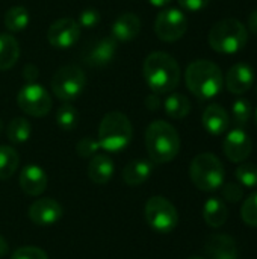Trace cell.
<instances>
[{
    "label": "cell",
    "mask_w": 257,
    "mask_h": 259,
    "mask_svg": "<svg viewBox=\"0 0 257 259\" xmlns=\"http://www.w3.org/2000/svg\"><path fill=\"white\" fill-rule=\"evenodd\" d=\"M142 74L155 94L173 91L180 82V67L177 61L165 52L150 53L142 65Z\"/></svg>",
    "instance_id": "cell-1"
},
{
    "label": "cell",
    "mask_w": 257,
    "mask_h": 259,
    "mask_svg": "<svg viewBox=\"0 0 257 259\" xmlns=\"http://www.w3.org/2000/svg\"><path fill=\"white\" fill-rule=\"evenodd\" d=\"M185 82L195 97L209 100L221 93L224 87V76L215 62L197 59L188 65L185 71Z\"/></svg>",
    "instance_id": "cell-2"
},
{
    "label": "cell",
    "mask_w": 257,
    "mask_h": 259,
    "mask_svg": "<svg viewBox=\"0 0 257 259\" xmlns=\"http://www.w3.org/2000/svg\"><path fill=\"white\" fill-rule=\"evenodd\" d=\"M145 147L151 162L165 164L177 156L180 137L174 126L164 120H156L151 121L145 131Z\"/></svg>",
    "instance_id": "cell-3"
},
{
    "label": "cell",
    "mask_w": 257,
    "mask_h": 259,
    "mask_svg": "<svg viewBox=\"0 0 257 259\" xmlns=\"http://www.w3.org/2000/svg\"><path fill=\"white\" fill-rule=\"evenodd\" d=\"M208 41L215 52L223 55H233L245 47L248 41V30L239 20L224 18L211 27Z\"/></svg>",
    "instance_id": "cell-4"
},
{
    "label": "cell",
    "mask_w": 257,
    "mask_h": 259,
    "mask_svg": "<svg viewBox=\"0 0 257 259\" xmlns=\"http://www.w3.org/2000/svg\"><path fill=\"white\" fill-rule=\"evenodd\" d=\"M132 137H133L132 123L127 118V115L123 112L118 111L108 112L100 121L98 144L100 149H105L106 152L117 153L126 149L132 141Z\"/></svg>",
    "instance_id": "cell-5"
},
{
    "label": "cell",
    "mask_w": 257,
    "mask_h": 259,
    "mask_svg": "<svg viewBox=\"0 0 257 259\" xmlns=\"http://www.w3.org/2000/svg\"><path fill=\"white\" fill-rule=\"evenodd\" d=\"M224 175V165L214 153L197 155L189 167V176L194 185L208 193L223 187Z\"/></svg>",
    "instance_id": "cell-6"
},
{
    "label": "cell",
    "mask_w": 257,
    "mask_h": 259,
    "mask_svg": "<svg viewBox=\"0 0 257 259\" xmlns=\"http://www.w3.org/2000/svg\"><path fill=\"white\" fill-rule=\"evenodd\" d=\"M52 91L62 102L76 100L86 87V76L79 65L70 64L56 70L52 77Z\"/></svg>",
    "instance_id": "cell-7"
},
{
    "label": "cell",
    "mask_w": 257,
    "mask_h": 259,
    "mask_svg": "<svg viewBox=\"0 0 257 259\" xmlns=\"http://www.w3.org/2000/svg\"><path fill=\"white\" fill-rule=\"evenodd\" d=\"M145 220L151 229L161 234H168L176 229L179 214L176 206L162 196H153L145 203Z\"/></svg>",
    "instance_id": "cell-8"
},
{
    "label": "cell",
    "mask_w": 257,
    "mask_h": 259,
    "mask_svg": "<svg viewBox=\"0 0 257 259\" xmlns=\"http://www.w3.org/2000/svg\"><path fill=\"white\" fill-rule=\"evenodd\" d=\"M17 103L18 108L30 117H44L52 109L48 91L36 82H29L18 91Z\"/></svg>",
    "instance_id": "cell-9"
},
{
    "label": "cell",
    "mask_w": 257,
    "mask_h": 259,
    "mask_svg": "<svg viewBox=\"0 0 257 259\" xmlns=\"http://www.w3.org/2000/svg\"><path fill=\"white\" fill-rule=\"evenodd\" d=\"M188 30V18L177 8H168L158 14L155 21V32L161 41H179Z\"/></svg>",
    "instance_id": "cell-10"
},
{
    "label": "cell",
    "mask_w": 257,
    "mask_h": 259,
    "mask_svg": "<svg viewBox=\"0 0 257 259\" xmlns=\"http://www.w3.org/2000/svg\"><path fill=\"white\" fill-rule=\"evenodd\" d=\"M80 38V26L73 18H59L53 21L47 32V39L55 49H70Z\"/></svg>",
    "instance_id": "cell-11"
},
{
    "label": "cell",
    "mask_w": 257,
    "mask_h": 259,
    "mask_svg": "<svg viewBox=\"0 0 257 259\" xmlns=\"http://www.w3.org/2000/svg\"><path fill=\"white\" fill-rule=\"evenodd\" d=\"M253 143L250 135L242 129L236 127L230 131L223 143V152L232 162H245L247 158L251 155Z\"/></svg>",
    "instance_id": "cell-12"
},
{
    "label": "cell",
    "mask_w": 257,
    "mask_h": 259,
    "mask_svg": "<svg viewBox=\"0 0 257 259\" xmlns=\"http://www.w3.org/2000/svg\"><path fill=\"white\" fill-rule=\"evenodd\" d=\"M64 209L55 199L44 197L33 202L29 208V219L38 226H53L62 219Z\"/></svg>",
    "instance_id": "cell-13"
},
{
    "label": "cell",
    "mask_w": 257,
    "mask_h": 259,
    "mask_svg": "<svg viewBox=\"0 0 257 259\" xmlns=\"http://www.w3.org/2000/svg\"><path fill=\"white\" fill-rule=\"evenodd\" d=\"M117 52V39L114 36H105L94 41L88 49H85L83 61L92 67H103L109 64Z\"/></svg>",
    "instance_id": "cell-14"
},
{
    "label": "cell",
    "mask_w": 257,
    "mask_h": 259,
    "mask_svg": "<svg viewBox=\"0 0 257 259\" xmlns=\"http://www.w3.org/2000/svg\"><path fill=\"white\" fill-rule=\"evenodd\" d=\"M254 83V70L251 65L238 62L232 65L226 74V88L232 94H244Z\"/></svg>",
    "instance_id": "cell-15"
},
{
    "label": "cell",
    "mask_w": 257,
    "mask_h": 259,
    "mask_svg": "<svg viewBox=\"0 0 257 259\" xmlns=\"http://www.w3.org/2000/svg\"><path fill=\"white\" fill-rule=\"evenodd\" d=\"M20 188L27 196H39L47 188V175L39 165H26L20 173Z\"/></svg>",
    "instance_id": "cell-16"
},
{
    "label": "cell",
    "mask_w": 257,
    "mask_h": 259,
    "mask_svg": "<svg viewBox=\"0 0 257 259\" xmlns=\"http://www.w3.org/2000/svg\"><path fill=\"white\" fill-rule=\"evenodd\" d=\"M209 259H238V247L235 240L226 234L211 235L204 244Z\"/></svg>",
    "instance_id": "cell-17"
},
{
    "label": "cell",
    "mask_w": 257,
    "mask_h": 259,
    "mask_svg": "<svg viewBox=\"0 0 257 259\" xmlns=\"http://www.w3.org/2000/svg\"><path fill=\"white\" fill-rule=\"evenodd\" d=\"M201 121H203L204 129L211 135L224 134L229 129V124H230V118H229L227 111L218 103H212L204 109Z\"/></svg>",
    "instance_id": "cell-18"
},
{
    "label": "cell",
    "mask_w": 257,
    "mask_h": 259,
    "mask_svg": "<svg viewBox=\"0 0 257 259\" xmlns=\"http://www.w3.org/2000/svg\"><path fill=\"white\" fill-rule=\"evenodd\" d=\"M141 32V20L136 14H121L112 24V36L117 41H132Z\"/></svg>",
    "instance_id": "cell-19"
},
{
    "label": "cell",
    "mask_w": 257,
    "mask_h": 259,
    "mask_svg": "<svg viewBox=\"0 0 257 259\" xmlns=\"http://www.w3.org/2000/svg\"><path fill=\"white\" fill-rule=\"evenodd\" d=\"M114 176V161L108 155L97 153L88 164V178L98 185L108 184Z\"/></svg>",
    "instance_id": "cell-20"
},
{
    "label": "cell",
    "mask_w": 257,
    "mask_h": 259,
    "mask_svg": "<svg viewBox=\"0 0 257 259\" xmlns=\"http://www.w3.org/2000/svg\"><path fill=\"white\" fill-rule=\"evenodd\" d=\"M153 171V164L145 159L130 161L123 170V181L129 187H138L144 184Z\"/></svg>",
    "instance_id": "cell-21"
},
{
    "label": "cell",
    "mask_w": 257,
    "mask_h": 259,
    "mask_svg": "<svg viewBox=\"0 0 257 259\" xmlns=\"http://www.w3.org/2000/svg\"><path fill=\"white\" fill-rule=\"evenodd\" d=\"M229 217L226 203L218 197H211L203 206V219L211 228H221Z\"/></svg>",
    "instance_id": "cell-22"
},
{
    "label": "cell",
    "mask_w": 257,
    "mask_h": 259,
    "mask_svg": "<svg viewBox=\"0 0 257 259\" xmlns=\"http://www.w3.org/2000/svg\"><path fill=\"white\" fill-rule=\"evenodd\" d=\"M20 58L18 41L9 33H0V71L12 68Z\"/></svg>",
    "instance_id": "cell-23"
},
{
    "label": "cell",
    "mask_w": 257,
    "mask_h": 259,
    "mask_svg": "<svg viewBox=\"0 0 257 259\" xmlns=\"http://www.w3.org/2000/svg\"><path fill=\"white\" fill-rule=\"evenodd\" d=\"M165 112L168 117L174 118V120H180L185 118L189 112H191V102L186 96L174 93L171 96L167 97L165 103Z\"/></svg>",
    "instance_id": "cell-24"
},
{
    "label": "cell",
    "mask_w": 257,
    "mask_h": 259,
    "mask_svg": "<svg viewBox=\"0 0 257 259\" xmlns=\"http://www.w3.org/2000/svg\"><path fill=\"white\" fill-rule=\"evenodd\" d=\"M20 156L11 146H0V181H6L17 171Z\"/></svg>",
    "instance_id": "cell-25"
},
{
    "label": "cell",
    "mask_w": 257,
    "mask_h": 259,
    "mask_svg": "<svg viewBox=\"0 0 257 259\" xmlns=\"http://www.w3.org/2000/svg\"><path fill=\"white\" fill-rule=\"evenodd\" d=\"M5 27L11 32H20L29 24V12L23 6H12L5 12L3 17Z\"/></svg>",
    "instance_id": "cell-26"
},
{
    "label": "cell",
    "mask_w": 257,
    "mask_h": 259,
    "mask_svg": "<svg viewBox=\"0 0 257 259\" xmlns=\"http://www.w3.org/2000/svg\"><path fill=\"white\" fill-rule=\"evenodd\" d=\"M30 134H32L30 123L23 117H17V118L11 120L9 126H8V131H6V135H8L9 141L14 143V144L26 143L30 138Z\"/></svg>",
    "instance_id": "cell-27"
},
{
    "label": "cell",
    "mask_w": 257,
    "mask_h": 259,
    "mask_svg": "<svg viewBox=\"0 0 257 259\" xmlns=\"http://www.w3.org/2000/svg\"><path fill=\"white\" fill-rule=\"evenodd\" d=\"M79 114L74 106L70 103H64L56 111V123L62 131H73L77 126Z\"/></svg>",
    "instance_id": "cell-28"
},
{
    "label": "cell",
    "mask_w": 257,
    "mask_h": 259,
    "mask_svg": "<svg viewBox=\"0 0 257 259\" xmlns=\"http://www.w3.org/2000/svg\"><path fill=\"white\" fill-rule=\"evenodd\" d=\"M235 176L242 187L257 188V167L251 162H244L235 170Z\"/></svg>",
    "instance_id": "cell-29"
},
{
    "label": "cell",
    "mask_w": 257,
    "mask_h": 259,
    "mask_svg": "<svg viewBox=\"0 0 257 259\" xmlns=\"http://www.w3.org/2000/svg\"><path fill=\"white\" fill-rule=\"evenodd\" d=\"M233 121L238 127H244L251 118V103L245 99H238L232 106Z\"/></svg>",
    "instance_id": "cell-30"
},
{
    "label": "cell",
    "mask_w": 257,
    "mask_h": 259,
    "mask_svg": "<svg viewBox=\"0 0 257 259\" xmlns=\"http://www.w3.org/2000/svg\"><path fill=\"white\" fill-rule=\"evenodd\" d=\"M241 217L245 225L257 228V191L247 197V200L244 202L241 208Z\"/></svg>",
    "instance_id": "cell-31"
},
{
    "label": "cell",
    "mask_w": 257,
    "mask_h": 259,
    "mask_svg": "<svg viewBox=\"0 0 257 259\" xmlns=\"http://www.w3.org/2000/svg\"><path fill=\"white\" fill-rule=\"evenodd\" d=\"M98 149H100L98 140H94L92 137L82 138L76 144V152L80 158H92L94 155H97Z\"/></svg>",
    "instance_id": "cell-32"
},
{
    "label": "cell",
    "mask_w": 257,
    "mask_h": 259,
    "mask_svg": "<svg viewBox=\"0 0 257 259\" xmlns=\"http://www.w3.org/2000/svg\"><path fill=\"white\" fill-rule=\"evenodd\" d=\"M223 197L230 203H238L244 199V188L241 184L227 182L223 185Z\"/></svg>",
    "instance_id": "cell-33"
},
{
    "label": "cell",
    "mask_w": 257,
    "mask_h": 259,
    "mask_svg": "<svg viewBox=\"0 0 257 259\" xmlns=\"http://www.w3.org/2000/svg\"><path fill=\"white\" fill-rule=\"evenodd\" d=\"M11 259H48L47 253L35 246H26V247H20L14 252Z\"/></svg>",
    "instance_id": "cell-34"
},
{
    "label": "cell",
    "mask_w": 257,
    "mask_h": 259,
    "mask_svg": "<svg viewBox=\"0 0 257 259\" xmlns=\"http://www.w3.org/2000/svg\"><path fill=\"white\" fill-rule=\"evenodd\" d=\"M100 21V12L94 8H86L79 14V21L77 24L80 27H94Z\"/></svg>",
    "instance_id": "cell-35"
},
{
    "label": "cell",
    "mask_w": 257,
    "mask_h": 259,
    "mask_svg": "<svg viewBox=\"0 0 257 259\" xmlns=\"http://www.w3.org/2000/svg\"><path fill=\"white\" fill-rule=\"evenodd\" d=\"M209 3L211 0H179V5L188 12H198L204 9Z\"/></svg>",
    "instance_id": "cell-36"
},
{
    "label": "cell",
    "mask_w": 257,
    "mask_h": 259,
    "mask_svg": "<svg viewBox=\"0 0 257 259\" xmlns=\"http://www.w3.org/2000/svg\"><path fill=\"white\" fill-rule=\"evenodd\" d=\"M24 79H27L29 82H35V77L38 76V68L33 64H27L24 67Z\"/></svg>",
    "instance_id": "cell-37"
},
{
    "label": "cell",
    "mask_w": 257,
    "mask_h": 259,
    "mask_svg": "<svg viewBox=\"0 0 257 259\" xmlns=\"http://www.w3.org/2000/svg\"><path fill=\"white\" fill-rule=\"evenodd\" d=\"M248 27L250 30L257 35V9H254L250 15H248Z\"/></svg>",
    "instance_id": "cell-38"
},
{
    "label": "cell",
    "mask_w": 257,
    "mask_h": 259,
    "mask_svg": "<svg viewBox=\"0 0 257 259\" xmlns=\"http://www.w3.org/2000/svg\"><path fill=\"white\" fill-rule=\"evenodd\" d=\"M159 105H161V102H159L158 96H150V97L147 99V106H148L151 111H155Z\"/></svg>",
    "instance_id": "cell-39"
},
{
    "label": "cell",
    "mask_w": 257,
    "mask_h": 259,
    "mask_svg": "<svg viewBox=\"0 0 257 259\" xmlns=\"http://www.w3.org/2000/svg\"><path fill=\"white\" fill-rule=\"evenodd\" d=\"M8 250H9V246L6 243V240L0 235V258H3L8 253Z\"/></svg>",
    "instance_id": "cell-40"
},
{
    "label": "cell",
    "mask_w": 257,
    "mask_h": 259,
    "mask_svg": "<svg viewBox=\"0 0 257 259\" xmlns=\"http://www.w3.org/2000/svg\"><path fill=\"white\" fill-rule=\"evenodd\" d=\"M153 6H156V8H164V6H167L171 0H148Z\"/></svg>",
    "instance_id": "cell-41"
},
{
    "label": "cell",
    "mask_w": 257,
    "mask_h": 259,
    "mask_svg": "<svg viewBox=\"0 0 257 259\" xmlns=\"http://www.w3.org/2000/svg\"><path fill=\"white\" fill-rule=\"evenodd\" d=\"M2 132H3V123H2V120H0V135H2Z\"/></svg>",
    "instance_id": "cell-42"
},
{
    "label": "cell",
    "mask_w": 257,
    "mask_h": 259,
    "mask_svg": "<svg viewBox=\"0 0 257 259\" xmlns=\"http://www.w3.org/2000/svg\"><path fill=\"white\" fill-rule=\"evenodd\" d=\"M188 259H204V258H201V256H191V258H188Z\"/></svg>",
    "instance_id": "cell-43"
},
{
    "label": "cell",
    "mask_w": 257,
    "mask_h": 259,
    "mask_svg": "<svg viewBox=\"0 0 257 259\" xmlns=\"http://www.w3.org/2000/svg\"><path fill=\"white\" fill-rule=\"evenodd\" d=\"M256 124H257V109H256Z\"/></svg>",
    "instance_id": "cell-44"
}]
</instances>
